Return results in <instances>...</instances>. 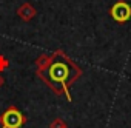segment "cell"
Instances as JSON below:
<instances>
[{"mask_svg":"<svg viewBox=\"0 0 131 128\" xmlns=\"http://www.w3.org/2000/svg\"><path fill=\"white\" fill-rule=\"evenodd\" d=\"M37 76L52 90L57 96H65L68 102L73 100L71 97V85L76 83L82 77V68L62 49H57L51 54L49 65L37 71Z\"/></svg>","mask_w":131,"mask_h":128,"instance_id":"cell-1","label":"cell"},{"mask_svg":"<svg viewBox=\"0 0 131 128\" xmlns=\"http://www.w3.org/2000/svg\"><path fill=\"white\" fill-rule=\"evenodd\" d=\"M26 123V116L17 106H8L0 114V128H22Z\"/></svg>","mask_w":131,"mask_h":128,"instance_id":"cell-2","label":"cell"},{"mask_svg":"<svg viewBox=\"0 0 131 128\" xmlns=\"http://www.w3.org/2000/svg\"><path fill=\"white\" fill-rule=\"evenodd\" d=\"M110 16L117 23H126L131 19V5L126 3L125 0H117L110 8Z\"/></svg>","mask_w":131,"mask_h":128,"instance_id":"cell-3","label":"cell"},{"mask_svg":"<svg viewBox=\"0 0 131 128\" xmlns=\"http://www.w3.org/2000/svg\"><path fill=\"white\" fill-rule=\"evenodd\" d=\"M17 16H19L23 22H31V20L37 16V9L34 8L32 3L25 2V3H22V5L17 8Z\"/></svg>","mask_w":131,"mask_h":128,"instance_id":"cell-4","label":"cell"},{"mask_svg":"<svg viewBox=\"0 0 131 128\" xmlns=\"http://www.w3.org/2000/svg\"><path fill=\"white\" fill-rule=\"evenodd\" d=\"M49 62H51V56H48V54H40V56L36 59V68H37V71L45 70V68L49 65Z\"/></svg>","mask_w":131,"mask_h":128,"instance_id":"cell-5","label":"cell"},{"mask_svg":"<svg viewBox=\"0 0 131 128\" xmlns=\"http://www.w3.org/2000/svg\"><path fill=\"white\" fill-rule=\"evenodd\" d=\"M68 125H67V122H65L63 119H60V117H57V119H54L51 123H49V128H67Z\"/></svg>","mask_w":131,"mask_h":128,"instance_id":"cell-6","label":"cell"},{"mask_svg":"<svg viewBox=\"0 0 131 128\" xmlns=\"http://www.w3.org/2000/svg\"><path fill=\"white\" fill-rule=\"evenodd\" d=\"M8 68V60L3 57V56H0V73H2L3 70Z\"/></svg>","mask_w":131,"mask_h":128,"instance_id":"cell-7","label":"cell"},{"mask_svg":"<svg viewBox=\"0 0 131 128\" xmlns=\"http://www.w3.org/2000/svg\"><path fill=\"white\" fill-rule=\"evenodd\" d=\"M3 85H5V77L2 76V73H0V88H2Z\"/></svg>","mask_w":131,"mask_h":128,"instance_id":"cell-8","label":"cell"},{"mask_svg":"<svg viewBox=\"0 0 131 128\" xmlns=\"http://www.w3.org/2000/svg\"><path fill=\"white\" fill-rule=\"evenodd\" d=\"M67 128H68V126H67Z\"/></svg>","mask_w":131,"mask_h":128,"instance_id":"cell-9","label":"cell"}]
</instances>
